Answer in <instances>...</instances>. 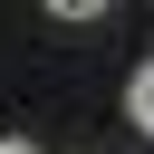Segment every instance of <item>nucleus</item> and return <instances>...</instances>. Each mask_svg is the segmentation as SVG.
<instances>
[{
    "mask_svg": "<svg viewBox=\"0 0 154 154\" xmlns=\"http://www.w3.org/2000/svg\"><path fill=\"white\" fill-rule=\"evenodd\" d=\"M125 116H135V125L154 135V67H135V87H125Z\"/></svg>",
    "mask_w": 154,
    "mask_h": 154,
    "instance_id": "nucleus-1",
    "label": "nucleus"
},
{
    "mask_svg": "<svg viewBox=\"0 0 154 154\" xmlns=\"http://www.w3.org/2000/svg\"><path fill=\"white\" fill-rule=\"evenodd\" d=\"M48 19H106V0H48Z\"/></svg>",
    "mask_w": 154,
    "mask_h": 154,
    "instance_id": "nucleus-2",
    "label": "nucleus"
},
{
    "mask_svg": "<svg viewBox=\"0 0 154 154\" xmlns=\"http://www.w3.org/2000/svg\"><path fill=\"white\" fill-rule=\"evenodd\" d=\"M0 154H38V144H19V135H0Z\"/></svg>",
    "mask_w": 154,
    "mask_h": 154,
    "instance_id": "nucleus-3",
    "label": "nucleus"
}]
</instances>
